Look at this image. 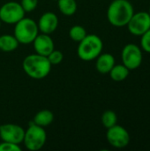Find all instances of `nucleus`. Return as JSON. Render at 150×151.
Returning a JSON list of instances; mask_svg holds the SVG:
<instances>
[{
	"label": "nucleus",
	"instance_id": "11",
	"mask_svg": "<svg viewBox=\"0 0 150 151\" xmlns=\"http://www.w3.org/2000/svg\"><path fill=\"white\" fill-rule=\"evenodd\" d=\"M39 31L42 34L50 35L56 31L58 27V18L54 12H45L43 13L37 23Z\"/></svg>",
	"mask_w": 150,
	"mask_h": 151
},
{
	"label": "nucleus",
	"instance_id": "14",
	"mask_svg": "<svg viewBox=\"0 0 150 151\" xmlns=\"http://www.w3.org/2000/svg\"><path fill=\"white\" fill-rule=\"evenodd\" d=\"M53 120L54 115L49 110H42L38 111L33 119V122L42 127L50 126L53 122Z\"/></svg>",
	"mask_w": 150,
	"mask_h": 151
},
{
	"label": "nucleus",
	"instance_id": "24",
	"mask_svg": "<svg viewBox=\"0 0 150 151\" xmlns=\"http://www.w3.org/2000/svg\"><path fill=\"white\" fill-rule=\"evenodd\" d=\"M1 23H2V21H1V19H0V27H1Z\"/></svg>",
	"mask_w": 150,
	"mask_h": 151
},
{
	"label": "nucleus",
	"instance_id": "19",
	"mask_svg": "<svg viewBox=\"0 0 150 151\" xmlns=\"http://www.w3.org/2000/svg\"><path fill=\"white\" fill-rule=\"evenodd\" d=\"M117 122H118V117H117V114L113 111L109 110L103 113L102 123L103 127H106L107 129L117 125Z\"/></svg>",
	"mask_w": 150,
	"mask_h": 151
},
{
	"label": "nucleus",
	"instance_id": "10",
	"mask_svg": "<svg viewBox=\"0 0 150 151\" xmlns=\"http://www.w3.org/2000/svg\"><path fill=\"white\" fill-rule=\"evenodd\" d=\"M25 130L19 125L3 124L0 126V138L3 142L20 144L23 142Z\"/></svg>",
	"mask_w": 150,
	"mask_h": 151
},
{
	"label": "nucleus",
	"instance_id": "13",
	"mask_svg": "<svg viewBox=\"0 0 150 151\" xmlns=\"http://www.w3.org/2000/svg\"><path fill=\"white\" fill-rule=\"evenodd\" d=\"M95 59V68L97 72L102 74L109 73L115 65V58L110 53H101Z\"/></svg>",
	"mask_w": 150,
	"mask_h": 151
},
{
	"label": "nucleus",
	"instance_id": "18",
	"mask_svg": "<svg viewBox=\"0 0 150 151\" xmlns=\"http://www.w3.org/2000/svg\"><path fill=\"white\" fill-rule=\"evenodd\" d=\"M87 35L88 34H87L86 29L83 27L79 26V25H75V26L72 27L69 30V36L74 42H80L81 40L84 39V37Z\"/></svg>",
	"mask_w": 150,
	"mask_h": 151
},
{
	"label": "nucleus",
	"instance_id": "8",
	"mask_svg": "<svg viewBox=\"0 0 150 151\" xmlns=\"http://www.w3.org/2000/svg\"><path fill=\"white\" fill-rule=\"evenodd\" d=\"M126 27L132 35L141 36L150 28V15L149 12H139L133 13Z\"/></svg>",
	"mask_w": 150,
	"mask_h": 151
},
{
	"label": "nucleus",
	"instance_id": "4",
	"mask_svg": "<svg viewBox=\"0 0 150 151\" xmlns=\"http://www.w3.org/2000/svg\"><path fill=\"white\" fill-rule=\"evenodd\" d=\"M39 28L37 23L29 18H23L15 24L14 36L19 43L29 44L38 35Z\"/></svg>",
	"mask_w": 150,
	"mask_h": 151
},
{
	"label": "nucleus",
	"instance_id": "9",
	"mask_svg": "<svg viewBox=\"0 0 150 151\" xmlns=\"http://www.w3.org/2000/svg\"><path fill=\"white\" fill-rule=\"evenodd\" d=\"M106 138L108 142L112 147L117 149L126 148L128 146L131 140L128 131L119 125H115L108 128Z\"/></svg>",
	"mask_w": 150,
	"mask_h": 151
},
{
	"label": "nucleus",
	"instance_id": "6",
	"mask_svg": "<svg viewBox=\"0 0 150 151\" xmlns=\"http://www.w3.org/2000/svg\"><path fill=\"white\" fill-rule=\"evenodd\" d=\"M122 63L129 70H135L139 68L142 63L141 49L134 43H128L125 45L121 52Z\"/></svg>",
	"mask_w": 150,
	"mask_h": 151
},
{
	"label": "nucleus",
	"instance_id": "22",
	"mask_svg": "<svg viewBox=\"0 0 150 151\" xmlns=\"http://www.w3.org/2000/svg\"><path fill=\"white\" fill-rule=\"evenodd\" d=\"M141 46L144 51L150 53V28L141 35Z\"/></svg>",
	"mask_w": 150,
	"mask_h": 151
},
{
	"label": "nucleus",
	"instance_id": "23",
	"mask_svg": "<svg viewBox=\"0 0 150 151\" xmlns=\"http://www.w3.org/2000/svg\"><path fill=\"white\" fill-rule=\"evenodd\" d=\"M19 144H15L8 142H2L0 143V151H20Z\"/></svg>",
	"mask_w": 150,
	"mask_h": 151
},
{
	"label": "nucleus",
	"instance_id": "12",
	"mask_svg": "<svg viewBox=\"0 0 150 151\" xmlns=\"http://www.w3.org/2000/svg\"><path fill=\"white\" fill-rule=\"evenodd\" d=\"M34 49L37 54L47 57L54 50V42L50 35L42 34L39 35L33 41Z\"/></svg>",
	"mask_w": 150,
	"mask_h": 151
},
{
	"label": "nucleus",
	"instance_id": "17",
	"mask_svg": "<svg viewBox=\"0 0 150 151\" xmlns=\"http://www.w3.org/2000/svg\"><path fill=\"white\" fill-rule=\"evenodd\" d=\"M57 5L59 11L66 16H72L77 11V3L75 0H58Z\"/></svg>",
	"mask_w": 150,
	"mask_h": 151
},
{
	"label": "nucleus",
	"instance_id": "1",
	"mask_svg": "<svg viewBox=\"0 0 150 151\" xmlns=\"http://www.w3.org/2000/svg\"><path fill=\"white\" fill-rule=\"evenodd\" d=\"M133 13V6L128 0H112L107 10V19L112 26L123 27L127 25Z\"/></svg>",
	"mask_w": 150,
	"mask_h": 151
},
{
	"label": "nucleus",
	"instance_id": "15",
	"mask_svg": "<svg viewBox=\"0 0 150 151\" xmlns=\"http://www.w3.org/2000/svg\"><path fill=\"white\" fill-rule=\"evenodd\" d=\"M19 42L14 35H3L0 36V50L4 52H11L19 47Z\"/></svg>",
	"mask_w": 150,
	"mask_h": 151
},
{
	"label": "nucleus",
	"instance_id": "5",
	"mask_svg": "<svg viewBox=\"0 0 150 151\" xmlns=\"http://www.w3.org/2000/svg\"><path fill=\"white\" fill-rule=\"evenodd\" d=\"M47 140V134L43 127L34 124L33 121L30 122L27 130H25V135L23 143L25 147L31 151L41 150Z\"/></svg>",
	"mask_w": 150,
	"mask_h": 151
},
{
	"label": "nucleus",
	"instance_id": "20",
	"mask_svg": "<svg viewBox=\"0 0 150 151\" xmlns=\"http://www.w3.org/2000/svg\"><path fill=\"white\" fill-rule=\"evenodd\" d=\"M48 60L50 61V63L52 65H58L63 61L64 58V55L60 50H53L48 56H47Z\"/></svg>",
	"mask_w": 150,
	"mask_h": 151
},
{
	"label": "nucleus",
	"instance_id": "7",
	"mask_svg": "<svg viewBox=\"0 0 150 151\" xmlns=\"http://www.w3.org/2000/svg\"><path fill=\"white\" fill-rule=\"evenodd\" d=\"M25 17V11L19 3L11 1L0 7V19L6 24H16Z\"/></svg>",
	"mask_w": 150,
	"mask_h": 151
},
{
	"label": "nucleus",
	"instance_id": "16",
	"mask_svg": "<svg viewBox=\"0 0 150 151\" xmlns=\"http://www.w3.org/2000/svg\"><path fill=\"white\" fill-rule=\"evenodd\" d=\"M129 72H130V70L126 65H124L123 64L122 65H116L115 64V65L111 68V70L110 71L109 73H110L111 78L114 81L119 82V81H125L128 77Z\"/></svg>",
	"mask_w": 150,
	"mask_h": 151
},
{
	"label": "nucleus",
	"instance_id": "25",
	"mask_svg": "<svg viewBox=\"0 0 150 151\" xmlns=\"http://www.w3.org/2000/svg\"><path fill=\"white\" fill-rule=\"evenodd\" d=\"M149 15H150V7H149Z\"/></svg>",
	"mask_w": 150,
	"mask_h": 151
},
{
	"label": "nucleus",
	"instance_id": "2",
	"mask_svg": "<svg viewBox=\"0 0 150 151\" xmlns=\"http://www.w3.org/2000/svg\"><path fill=\"white\" fill-rule=\"evenodd\" d=\"M22 68L30 78L41 80L49 75L51 70V64L47 57L35 53L28 55L24 58Z\"/></svg>",
	"mask_w": 150,
	"mask_h": 151
},
{
	"label": "nucleus",
	"instance_id": "3",
	"mask_svg": "<svg viewBox=\"0 0 150 151\" xmlns=\"http://www.w3.org/2000/svg\"><path fill=\"white\" fill-rule=\"evenodd\" d=\"M103 43L96 35H87L80 42L77 53L79 58L86 62L95 59L103 51Z\"/></svg>",
	"mask_w": 150,
	"mask_h": 151
},
{
	"label": "nucleus",
	"instance_id": "21",
	"mask_svg": "<svg viewBox=\"0 0 150 151\" xmlns=\"http://www.w3.org/2000/svg\"><path fill=\"white\" fill-rule=\"evenodd\" d=\"M19 4L25 12H31L37 7L38 0H21Z\"/></svg>",
	"mask_w": 150,
	"mask_h": 151
}]
</instances>
